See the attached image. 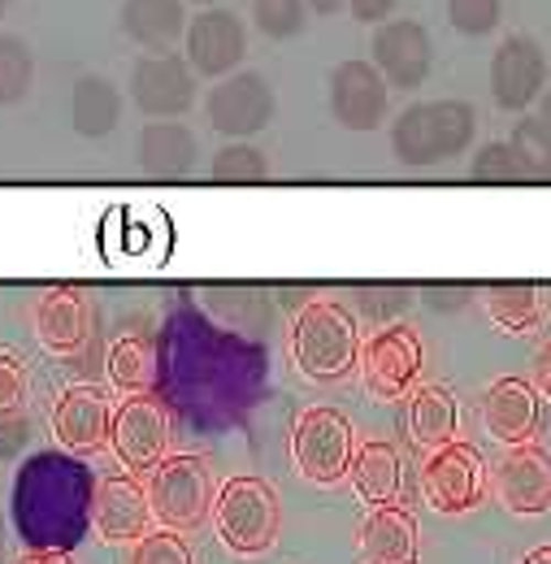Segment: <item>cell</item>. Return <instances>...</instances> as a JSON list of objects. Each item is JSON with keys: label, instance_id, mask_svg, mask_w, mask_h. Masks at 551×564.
<instances>
[{"label": "cell", "instance_id": "1", "mask_svg": "<svg viewBox=\"0 0 551 564\" xmlns=\"http://www.w3.org/2000/svg\"><path fill=\"white\" fill-rule=\"evenodd\" d=\"M91 474L62 452H44L22 465L13 503H18V525L35 547L66 552L78 539V530L91 521Z\"/></svg>", "mask_w": 551, "mask_h": 564}, {"label": "cell", "instance_id": "36", "mask_svg": "<svg viewBox=\"0 0 551 564\" xmlns=\"http://www.w3.org/2000/svg\"><path fill=\"white\" fill-rule=\"evenodd\" d=\"M131 564H192V547L183 543L179 530H148L131 552Z\"/></svg>", "mask_w": 551, "mask_h": 564}, {"label": "cell", "instance_id": "31", "mask_svg": "<svg viewBox=\"0 0 551 564\" xmlns=\"http://www.w3.org/2000/svg\"><path fill=\"white\" fill-rule=\"evenodd\" d=\"M252 18L266 40H295L309 26V0H252Z\"/></svg>", "mask_w": 551, "mask_h": 564}, {"label": "cell", "instance_id": "13", "mask_svg": "<svg viewBox=\"0 0 551 564\" xmlns=\"http://www.w3.org/2000/svg\"><path fill=\"white\" fill-rule=\"evenodd\" d=\"M360 369H365V387L378 395V400H400L409 395L421 373V339H417L413 326H382L365 352H360Z\"/></svg>", "mask_w": 551, "mask_h": 564}, {"label": "cell", "instance_id": "11", "mask_svg": "<svg viewBox=\"0 0 551 564\" xmlns=\"http://www.w3.org/2000/svg\"><path fill=\"white\" fill-rule=\"evenodd\" d=\"M490 482H495L499 503L512 517H543V512H551V452L543 443L508 447L495 460Z\"/></svg>", "mask_w": 551, "mask_h": 564}, {"label": "cell", "instance_id": "3", "mask_svg": "<svg viewBox=\"0 0 551 564\" xmlns=\"http://www.w3.org/2000/svg\"><path fill=\"white\" fill-rule=\"evenodd\" d=\"M291 356L309 382H339L360 365V330L339 300H309L291 326Z\"/></svg>", "mask_w": 551, "mask_h": 564}, {"label": "cell", "instance_id": "40", "mask_svg": "<svg viewBox=\"0 0 551 564\" xmlns=\"http://www.w3.org/2000/svg\"><path fill=\"white\" fill-rule=\"evenodd\" d=\"M347 0H309V9L313 13H322V18H331V13H339Z\"/></svg>", "mask_w": 551, "mask_h": 564}, {"label": "cell", "instance_id": "24", "mask_svg": "<svg viewBox=\"0 0 551 564\" xmlns=\"http://www.w3.org/2000/svg\"><path fill=\"white\" fill-rule=\"evenodd\" d=\"M400 478H404V465H400V452L391 443H360L356 456H352V469H347V482L360 503L378 508V503H391L400 495Z\"/></svg>", "mask_w": 551, "mask_h": 564}, {"label": "cell", "instance_id": "14", "mask_svg": "<svg viewBox=\"0 0 551 564\" xmlns=\"http://www.w3.org/2000/svg\"><path fill=\"white\" fill-rule=\"evenodd\" d=\"M391 105V83L374 62H339L331 70V113L344 131H378Z\"/></svg>", "mask_w": 551, "mask_h": 564}, {"label": "cell", "instance_id": "30", "mask_svg": "<svg viewBox=\"0 0 551 564\" xmlns=\"http://www.w3.org/2000/svg\"><path fill=\"white\" fill-rule=\"evenodd\" d=\"M208 178L213 183H261V178H270V161H266L261 148H252V143L244 140H230L226 148L213 152Z\"/></svg>", "mask_w": 551, "mask_h": 564}, {"label": "cell", "instance_id": "28", "mask_svg": "<svg viewBox=\"0 0 551 564\" xmlns=\"http://www.w3.org/2000/svg\"><path fill=\"white\" fill-rule=\"evenodd\" d=\"M105 369H109V382H114L122 395H148V387H152V378H156V352H152L148 339L122 335V339L109 348Z\"/></svg>", "mask_w": 551, "mask_h": 564}, {"label": "cell", "instance_id": "18", "mask_svg": "<svg viewBox=\"0 0 551 564\" xmlns=\"http://www.w3.org/2000/svg\"><path fill=\"white\" fill-rule=\"evenodd\" d=\"M152 525V503L148 487H139L136 478H100L91 495V530L114 543V547H136Z\"/></svg>", "mask_w": 551, "mask_h": 564}, {"label": "cell", "instance_id": "17", "mask_svg": "<svg viewBox=\"0 0 551 564\" xmlns=\"http://www.w3.org/2000/svg\"><path fill=\"white\" fill-rule=\"evenodd\" d=\"M483 430L504 443V447H517V443H534L539 434V387L526 382V378H495L490 387L483 391Z\"/></svg>", "mask_w": 551, "mask_h": 564}, {"label": "cell", "instance_id": "23", "mask_svg": "<svg viewBox=\"0 0 551 564\" xmlns=\"http://www.w3.org/2000/svg\"><path fill=\"white\" fill-rule=\"evenodd\" d=\"M122 31L148 53H170L187 40V0H122Z\"/></svg>", "mask_w": 551, "mask_h": 564}, {"label": "cell", "instance_id": "8", "mask_svg": "<svg viewBox=\"0 0 551 564\" xmlns=\"http://www.w3.org/2000/svg\"><path fill=\"white\" fill-rule=\"evenodd\" d=\"M278 100H274V87L270 78L257 70H235L226 74L205 100V113H208V127L226 140H248L257 131L270 127L274 118Z\"/></svg>", "mask_w": 551, "mask_h": 564}, {"label": "cell", "instance_id": "32", "mask_svg": "<svg viewBox=\"0 0 551 564\" xmlns=\"http://www.w3.org/2000/svg\"><path fill=\"white\" fill-rule=\"evenodd\" d=\"M469 174H474L478 183H517V178H530V170H526L521 152L512 148V140H508V143H504V140L483 143V148L474 152Z\"/></svg>", "mask_w": 551, "mask_h": 564}, {"label": "cell", "instance_id": "42", "mask_svg": "<svg viewBox=\"0 0 551 564\" xmlns=\"http://www.w3.org/2000/svg\"><path fill=\"white\" fill-rule=\"evenodd\" d=\"M543 118H548V127H551V83H548V91H543V109H539Z\"/></svg>", "mask_w": 551, "mask_h": 564}, {"label": "cell", "instance_id": "22", "mask_svg": "<svg viewBox=\"0 0 551 564\" xmlns=\"http://www.w3.org/2000/svg\"><path fill=\"white\" fill-rule=\"evenodd\" d=\"M139 170L152 174V178H183L196 170V135L179 122V118H165V122H148L139 131Z\"/></svg>", "mask_w": 551, "mask_h": 564}, {"label": "cell", "instance_id": "6", "mask_svg": "<svg viewBox=\"0 0 551 564\" xmlns=\"http://www.w3.org/2000/svg\"><path fill=\"white\" fill-rule=\"evenodd\" d=\"M291 456H295V469L313 482V487H335L344 482L347 469H352V456H356V434L339 409H304L295 417L291 430Z\"/></svg>", "mask_w": 551, "mask_h": 564}, {"label": "cell", "instance_id": "16", "mask_svg": "<svg viewBox=\"0 0 551 564\" xmlns=\"http://www.w3.org/2000/svg\"><path fill=\"white\" fill-rule=\"evenodd\" d=\"M248 57V31L230 9H205L187 22V62L205 78H226Z\"/></svg>", "mask_w": 551, "mask_h": 564}, {"label": "cell", "instance_id": "38", "mask_svg": "<svg viewBox=\"0 0 551 564\" xmlns=\"http://www.w3.org/2000/svg\"><path fill=\"white\" fill-rule=\"evenodd\" d=\"M534 382H539V391L551 400V339L539 348V356H534Z\"/></svg>", "mask_w": 551, "mask_h": 564}, {"label": "cell", "instance_id": "37", "mask_svg": "<svg viewBox=\"0 0 551 564\" xmlns=\"http://www.w3.org/2000/svg\"><path fill=\"white\" fill-rule=\"evenodd\" d=\"M396 4H400V0H347L352 18H356V22H369V26H382V22H391Z\"/></svg>", "mask_w": 551, "mask_h": 564}, {"label": "cell", "instance_id": "29", "mask_svg": "<svg viewBox=\"0 0 551 564\" xmlns=\"http://www.w3.org/2000/svg\"><path fill=\"white\" fill-rule=\"evenodd\" d=\"M31 83H35V57H31V48L18 35L0 31V109L22 105L31 96Z\"/></svg>", "mask_w": 551, "mask_h": 564}, {"label": "cell", "instance_id": "33", "mask_svg": "<svg viewBox=\"0 0 551 564\" xmlns=\"http://www.w3.org/2000/svg\"><path fill=\"white\" fill-rule=\"evenodd\" d=\"M512 148L521 152L530 178H551V127L543 113L521 118V122L512 127Z\"/></svg>", "mask_w": 551, "mask_h": 564}, {"label": "cell", "instance_id": "39", "mask_svg": "<svg viewBox=\"0 0 551 564\" xmlns=\"http://www.w3.org/2000/svg\"><path fill=\"white\" fill-rule=\"evenodd\" d=\"M18 564H69L66 552H53V547H31V552H22Z\"/></svg>", "mask_w": 551, "mask_h": 564}, {"label": "cell", "instance_id": "43", "mask_svg": "<svg viewBox=\"0 0 551 564\" xmlns=\"http://www.w3.org/2000/svg\"><path fill=\"white\" fill-rule=\"evenodd\" d=\"M9 4H13V0H0V18H4V13H9Z\"/></svg>", "mask_w": 551, "mask_h": 564}, {"label": "cell", "instance_id": "10", "mask_svg": "<svg viewBox=\"0 0 551 564\" xmlns=\"http://www.w3.org/2000/svg\"><path fill=\"white\" fill-rule=\"evenodd\" d=\"M131 100L143 118H183L196 105V70L179 53H148L131 70Z\"/></svg>", "mask_w": 551, "mask_h": 564}, {"label": "cell", "instance_id": "41", "mask_svg": "<svg viewBox=\"0 0 551 564\" xmlns=\"http://www.w3.org/2000/svg\"><path fill=\"white\" fill-rule=\"evenodd\" d=\"M521 564H551V547H534V552H526V561Z\"/></svg>", "mask_w": 551, "mask_h": 564}, {"label": "cell", "instance_id": "12", "mask_svg": "<svg viewBox=\"0 0 551 564\" xmlns=\"http://www.w3.org/2000/svg\"><path fill=\"white\" fill-rule=\"evenodd\" d=\"M548 91V53L530 35H508L490 57V96L508 113H526Z\"/></svg>", "mask_w": 551, "mask_h": 564}, {"label": "cell", "instance_id": "25", "mask_svg": "<svg viewBox=\"0 0 551 564\" xmlns=\"http://www.w3.org/2000/svg\"><path fill=\"white\" fill-rule=\"evenodd\" d=\"M122 118V91L105 74H83L69 91V122L83 140H105Z\"/></svg>", "mask_w": 551, "mask_h": 564}, {"label": "cell", "instance_id": "27", "mask_svg": "<svg viewBox=\"0 0 551 564\" xmlns=\"http://www.w3.org/2000/svg\"><path fill=\"white\" fill-rule=\"evenodd\" d=\"M456 425H461V409L452 400V391L443 387H421L409 400V434H413L417 447L434 452V447H447L456 438Z\"/></svg>", "mask_w": 551, "mask_h": 564}, {"label": "cell", "instance_id": "15", "mask_svg": "<svg viewBox=\"0 0 551 564\" xmlns=\"http://www.w3.org/2000/svg\"><path fill=\"white\" fill-rule=\"evenodd\" d=\"M374 66L400 91H417L434 70V44L430 31L413 18H391L374 31Z\"/></svg>", "mask_w": 551, "mask_h": 564}, {"label": "cell", "instance_id": "7", "mask_svg": "<svg viewBox=\"0 0 551 564\" xmlns=\"http://www.w3.org/2000/svg\"><path fill=\"white\" fill-rule=\"evenodd\" d=\"M486 460L478 447L452 438L447 447H434L421 465V495L434 512H447V517H461V512H474L486 495Z\"/></svg>", "mask_w": 551, "mask_h": 564}, {"label": "cell", "instance_id": "2", "mask_svg": "<svg viewBox=\"0 0 551 564\" xmlns=\"http://www.w3.org/2000/svg\"><path fill=\"white\" fill-rule=\"evenodd\" d=\"M478 113L469 100H417L391 122V152L409 170H430L469 152Z\"/></svg>", "mask_w": 551, "mask_h": 564}, {"label": "cell", "instance_id": "35", "mask_svg": "<svg viewBox=\"0 0 551 564\" xmlns=\"http://www.w3.org/2000/svg\"><path fill=\"white\" fill-rule=\"evenodd\" d=\"M447 18L461 35L469 40H483L499 26L504 18V0H447Z\"/></svg>", "mask_w": 551, "mask_h": 564}, {"label": "cell", "instance_id": "34", "mask_svg": "<svg viewBox=\"0 0 551 564\" xmlns=\"http://www.w3.org/2000/svg\"><path fill=\"white\" fill-rule=\"evenodd\" d=\"M22 409H26V365L13 352H0V430L22 434Z\"/></svg>", "mask_w": 551, "mask_h": 564}, {"label": "cell", "instance_id": "20", "mask_svg": "<svg viewBox=\"0 0 551 564\" xmlns=\"http://www.w3.org/2000/svg\"><path fill=\"white\" fill-rule=\"evenodd\" d=\"M360 564H421V530L404 503H378L356 534Z\"/></svg>", "mask_w": 551, "mask_h": 564}, {"label": "cell", "instance_id": "9", "mask_svg": "<svg viewBox=\"0 0 551 564\" xmlns=\"http://www.w3.org/2000/svg\"><path fill=\"white\" fill-rule=\"evenodd\" d=\"M114 456L122 460L127 474H152L165 460L170 447V413L152 395H127L122 409L114 413V434H109Z\"/></svg>", "mask_w": 551, "mask_h": 564}, {"label": "cell", "instance_id": "44", "mask_svg": "<svg viewBox=\"0 0 551 564\" xmlns=\"http://www.w3.org/2000/svg\"><path fill=\"white\" fill-rule=\"evenodd\" d=\"M192 4H208V9H213V4H217V0H192Z\"/></svg>", "mask_w": 551, "mask_h": 564}, {"label": "cell", "instance_id": "26", "mask_svg": "<svg viewBox=\"0 0 551 564\" xmlns=\"http://www.w3.org/2000/svg\"><path fill=\"white\" fill-rule=\"evenodd\" d=\"M486 317L504 330V335H534L543 326V295L530 282H495L483 291Z\"/></svg>", "mask_w": 551, "mask_h": 564}, {"label": "cell", "instance_id": "19", "mask_svg": "<svg viewBox=\"0 0 551 564\" xmlns=\"http://www.w3.org/2000/svg\"><path fill=\"white\" fill-rule=\"evenodd\" d=\"M114 434V409L96 387H66L53 404V438L62 443V452L87 456L96 447H105Z\"/></svg>", "mask_w": 551, "mask_h": 564}, {"label": "cell", "instance_id": "4", "mask_svg": "<svg viewBox=\"0 0 551 564\" xmlns=\"http://www.w3.org/2000/svg\"><path fill=\"white\" fill-rule=\"evenodd\" d=\"M278 525H282V508L266 478H226L217 487L213 530L226 552H235L244 561L266 556L278 543Z\"/></svg>", "mask_w": 551, "mask_h": 564}, {"label": "cell", "instance_id": "21", "mask_svg": "<svg viewBox=\"0 0 551 564\" xmlns=\"http://www.w3.org/2000/svg\"><path fill=\"white\" fill-rule=\"evenodd\" d=\"M87 300L74 286H53L35 304V339L53 356H74L87 344Z\"/></svg>", "mask_w": 551, "mask_h": 564}, {"label": "cell", "instance_id": "5", "mask_svg": "<svg viewBox=\"0 0 551 564\" xmlns=\"http://www.w3.org/2000/svg\"><path fill=\"white\" fill-rule=\"evenodd\" d=\"M213 499L217 487L201 456H165L148 474V503L165 530H196L205 517H213Z\"/></svg>", "mask_w": 551, "mask_h": 564}]
</instances>
